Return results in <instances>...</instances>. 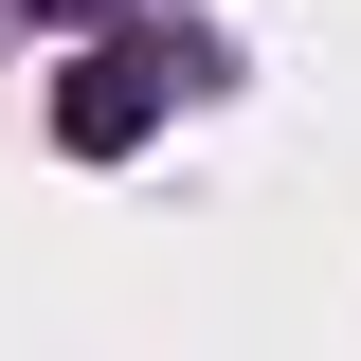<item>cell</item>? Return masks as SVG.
Returning <instances> with one entry per match:
<instances>
[{
  "label": "cell",
  "mask_w": 361,
  "mask_h": 361,
  "mask_svg": "<svg viewBox=\"0 0 361 361\" xmlns=\"http://www.w3.org/2000/svg\"><path fill=\"white\" fill-rule=\"evenodd\" d=\"M199 73H217L199 37H109V54H90L73 90H54V145H73V163H127V145L163 127V109H180Z\"/></svg>",
  "instance_id": "6da1fadb"
},
{
  "label": "cell",
  "mask_w": 361,
  "mask_h": 361,
  "mask_svg": "<svg viewBox=\"0 0 361 361\" xmlns=\"http://www.w3.org/2000/svg\"><path fill=\"white\" fill-rule=\"evenodd\" d=\"M37 18H109V0H37Z\"/></svg>",
  "instance_id": "7a4b0ae2"
}]
</instances>
